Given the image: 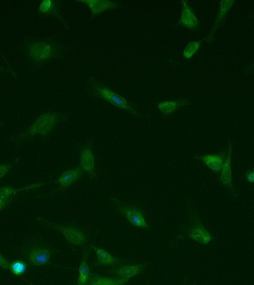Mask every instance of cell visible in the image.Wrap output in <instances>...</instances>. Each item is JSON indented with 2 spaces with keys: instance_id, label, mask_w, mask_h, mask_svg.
<instances>
[{
  "instance_id": "6da1fadb",
  "label": "cell",
  "mask_w": 254,
  "mask_h": 285,
  "mask_svg": "<svg viewBox=\"0 0 254 285\" xmlns=\"http://www.w3.org/2000/svg\"><path fill=\"white\" fill-rule=\"evenodd\" d=\"M86 90L89 95L94 98L105 100L106 102L112 104L117 108L124 109L136 117H143L142 114L135 104L125 99L122 95L105 86L102 82H99L97 79L94 78L89 79V82H87Z\"/></svg>"
},
{
  "instance_id": "7a4b0ae2",
  "label": "cell",
  "mask_w": 254,
  "mask_h": 285,
  "mask_svg": "<svg viewBox=\"0 0 254 285\" xmlns=\"http://www.w3.org/2000/svg\"><path fill=\"white\" fill-rule=\"evenodd\" d=\"M61 119V114H57V113H46V114H41L37 118V121L32 124L31 127L27 131H25L23 137L25 139H30L37 134L43 136V137H47L51 130L60 122Z\"/></svg>"
},
{
  "instance_id": "3957f363",
  "label": "cell",
  "mask_w": 254,
  "mask_h": 285,
  "mask_svg": "<svg viewBox=\"0 0 254 285\" xmlns=\"http://www.w3.org/2000/svg\"><path fill=\"white\" fill-rule=\"evenodd\" d=\"M27 53L34 61L43 62L56 56L57 49L52 43L46 40H38L27 46Z\"/></svg>"
},
{
  "instance_id": "277c9868",
  "label": "cell",
  "mask_w": 254,
  "mask_h": 285,
  "mask_svg": "<svg viewBox=\"0 0 254 285\" xmlns=\"http://www.w3.org/2000/svg\"><path fill=\"white\" fill-rule=\"evenodd\" d=\"M111 200H113L114 201L116 202L118 210L123 214L124 216L126 217L131 224L136 226V227H139V228L150 229V226L147 224L142 213L140 212L137 208L125 205V204L118 201V200L115 199V198H111Z\"/></svg>"
},
{
  "instance_id": "5b68a950",
  "label": "cell",
  "mask_w": 254,
  "mask_h": 285,
  "mask_svg": "<svg viewBox=\"0 0 254 285\" xmlns=\"http://www.w3.org/2000/svg\"><path fill=\"white\" fill-rule=\"evenodd\" d=\"M52 253L53 251L48 247H34L30 250L28 255L30 264L34 266H41L47 264L50 261Z\"/></svg>"
},
{
  "instance_id": "8992f818",
  "label": "cell",
  "mask_w": 254,
  "mask_h": 285,
  "mask_svg": "<svg viewBox=\"0 0 254 285\" xmlns=\"http://www.w3.org/2000/svg\"><path fill=\"white\" fill-rule=\"evenodd\" d=\"M52 225H53L55 229L60 231L69 243L77 246H84L85 243H87L85 234L80 230L70 228V227L67 228L63 226L54 225V224Z\"/></svg>"
},
{
  "instance_id": "52a82bcc",
  "label": "cell",
  "mask_w": 254,
  "mask_h": 285,
  "mask_svg": "<svg viewBox=\"0 0 254 285\" xmlns=\"http://www.w3.org/2000/svg\"><path fill=\"white\" fill-rule=\"evenodd\" d=\"M80 166L83 170L90 175L92 179L96 177L95 169V156L92 152L91 144H87L80 152Z\"/></svg>"
},
{
  "instance_id": "ba28073f",
  "label": "cell",
  "mask_w": 254,
  "mask_h": 285,
  "mask_svg": "<svg viewBox=\"0 0 254 285\" xmlns=\"http://www.w3.org/2000/svg\"><path fill=\"white\" fill-rule=\"evenodd\" d=\"M226 152L217 155H209V156H195V159H200L208 166L209 168L215 171L222 170L226 161Z\"/></svg>"
},
{
  "instance_id": "9c48e42d",
  "label": "cell",
  "mask_w": 254,
  "mask_h": 285,
  "mask_svg": "<svg viewBox=\"0 0 254 285\" xmlns=\"http://www.w3.org/2000/svg\"><path fill=\"white\" fill-rule=\"evenodd\" d=\"M233 146L229 142V149H228L227 156L226 158L223 167H222V173L221 174V182L223 185L231 189L232 192H235L233 182H232L231 172V153Z\"/></svg>"
},
{
  "instance_id": "30bf717a",
  "label": "cell",
  "mask_w": 254,
  "mask_h": 285,
  "mask_svg": "<svg viewBox=\"0 0 254 285\" xmlns=\"http://www.w3.org/2000/svg\"><path fill=\"white\" fill-rule=\"evenodd\" d=\"M182 4H183V11H182L180 21L177 25H181L187 28H196L199 23L193 9L187 5V3L185 1H182Z\"/></svg>"
},
{
  "instance_id": "8fae6325",
  "label": "cell",
  "mask_w": 254,
  "mask_h": 285,
  "mask_svg": "<svg viewBox=\"0 0 254 285\" xmlns=\"http://www.w3.org/2000/svg\"><path fill=\"white\" fill-rule=\"evenodd\" d=\"M83 174L81 167L68 170L60 176V179L57 181V183H60L59 189L70 186L76 181L79 180Z\"/></svg>"
},
{
  "instance_id": "7c38bea8",
  "label": "cell",
  "mask_w": 254,
  "mask_h": 285,
  "mask_svg": "<svg viewBox=\"0 0 254 285\" xmlns=\"http://www.w3.org/2000/svg\"><path fill=\"white\" fill-rule=\"evenodd\" d=\"M129 281V278H108L91 273L86 285H125Z\"/></svg>"
},
{
  "instance_id": "4fadbf2b",
  "label": "cell",
  "mask_w": 254,
  "mask_h": 285,
  "mask_svg": "<svg viewBox=\"0 0 254 285\" xmlns=\"http://www.w3.org/2000/svg\"><path fill=\"white\" fill-rule=\"evenodd\" d=\"M83 4H86L92 9V17L98 15L102 11H106L108 9L115 8L118 7V4L116 3L110 2V1H100V0H86L83 1Z\"/></svg>"
},
{
  "instance_id": "5bb4252c",
  "label": "cell",
  "mask_w": 254,
  "mask_h": 285,
  "mask_svg": "<svg viewBox=\"0 0 254 285\" xmlns=\"http://www.w3.org/2000/svg\"><path fill=\"white\" fill-rule=\"evenodd\" d=\"M189 237L192 239L202 243V244H208L209 242L213 239V237L210 235V233L205 229L204 227L202 225H198L190 230Z\"/></svg>"
},
{
  "instance_id": "9a60e30c",
  "label": "cell",
  "mask_w": 254,
  "mask_h": 285,
  "mask_svg": "<svg viewBox=\"0 0 254 285\" xmlns=\"http://www.w3.org/2000/svg\"><path fill=\"white\" fill-rule=\"evenodd\" d=\"M234 4H235V1H233V0L232 1H222V2H220V11H219V16H218L217 19H216V23H215V26H214L211 32H210V36L208 37H206V38H210L209 40H213L214 33L218 30L221 23L223 21L225 15L230 10Z\"/></svg>"
},
{
  "instance_id": "2e32d148",
  "label": "cell",
  "mask_w": 254,
  "mask_h": 285,
  "mask_svg": "<svg viewBox=\"0 0 254 285\" xmlns=\"http://www.w3.org/2000/svg\"><path fill=\"white\" fill-rule=\"evenodd\" d=\"M38 11L40 14H46V15H55L57 16L62 21L61 16L59 14L58 10H57V2L51 1V0H45L43 1L41 4L39 6ZM65 26L67 27L66 23H64Z\"/></svg>"
},
{
  "instance_id": "e0dca14e",
  "label": "cell",
  "mask_w": 254,
  "mask_h": 285,
  "mask_svg": "<svg viewBox=\"0 0 254 285\" xmlns=\"http://www.w3.org/2000/svg\"><path fill=\"white\" fill-rule=\"evenodd\" d=\"M189 102L187 99L176 100V101H167V102H160L158 108L163 114H170L176 111L180 106L188 105Z\"/></svg>"
},
{
  "instance_id": "ac0fdd59",
  "label": "cell",
  "mask_w": 254,
  "mask_h": 285,
  "mask_svg": "<svg viewBox=\"0 0 254 285\" xmlns=\"http://www.w3.org/2000/svg\"><path fill=\"white\" fill-rule=\"evenodd\" d=\"M91 247L95 250V253L97 254L98 259H99V265L102 266H110V265H114L118 261L116 257L111 255L109 253L107 252L106 250L95 247V246L89 244Z\"/></svg>"
},
{
  "instance_id": "d6986e66",
  "label": "cell",
  "mask_w": 254,
  "mask_h": 285,
  "mask_svg": "<svg viewBox=\"0 0 254 285\" xmlns=\"http://www.w3.org/2000/svg\"><path fill=\"white\" fill-rule=\"evenodd\" d=\"M144 264L132 265V266H123L117 271V274L124 278H131L133 276L139 274L144 270Z\"/></svg>"
},
{
  "instance_id": "ffe728a7",
  "label": "cell",
  "mask_w": 254,
  "mask_h": 285,
  "mask_svg": "<svg viewBox=\"0 0 254 285\" xmlns=\"http://www.w3.org/2000/svg\"><path fill=\"white\" fill-rule=\"evenodd\" d=\"M90 269L88 264V253L85 252L79 270V279L76 285H86L90 276Z\"/></svg>"
},
{
  "instance_id": "44dd1931",
  "label": "cell",
  "mask_w": 254,
  "mask_h": 285,
  "mask_svg": "<svg viewBox=\"0 0 254 285\" xmlns=\"http://www.w3.org/2000/svg\"><path fill=\"white\" fill-rule=\"evenodd\" d=\"M206 40V38L203 39L201 40H198V41H192L186 46L185 49L184 51V56L186 59H190L193 57V55L196 53L198 49H200V46L202 43Z\"/></svg>"
},
{
  "instance_id": "7402d4cb",
  "label": "cell",
  "mask_w": 254,
  "mask_h": 285,
  "mask_svg": "<svg viewBox=\"0 0 254 285\" xmlns=\"http://www.w3.org/2000/svg\"><path fill=\"white\" fill-rule=\"evenodd\" d=\"M10 269L12 271L13 274L16 275V276H21L27 272V265L23 261H14L11 264Z\"/></svg>"
},
{
  "instance_id": "603a6c76",
  "label": "cell",
  "mask_w": 254,
  "mask_h": 285,
  "mask_svg": "<svg viewBox=\"0 0 254 285\" xmlns=\"http://www.w3.org/2000/svg\"><path fill=\"white\" fill-rule=\"evenodd\" d=\"M16 190L9 187H3L0 189V201L8 202V198L15 193Z\"/></svg>"
},
{
  "instance_id": "cb8c5ba5",
  "label": "cell",
  "mask_w": 254,
  "mask_h": 285,
  "mask_svg": "<svg viewBox=\"0 0 254 285\" xmlns=\"http://www.w3.org/2000/svg\"><path fill=\"white\" fill-rule=\"evenodd\" d=\"M11 164L0 165V179L4 178L7 172L11 170Z\"/></svg>"
},
{
  "instance_id": "d4e9b609",
  "label": "cell",
  "mask_w": 254,
  "mask_h": 285,
  "mask_svg": "<svg viewBox=\"0 0 254 285\" xmlns=\"http://www.w3.org/2000/svg\"><path fill=\"white\" fill-rule=\"evenodd\" d=\"M0 267L4 268L6 270H9L11 268V263L7 261L1 254H0Z\"/></svg>"
},
{
  "instance_id": "484cf974",
  "label": "cell",
  "mask_w": 254,
  "mask_h": 285,
  "mask_svg": "<svg viewBox=\"0 0 254 285\" xmlns=\"http://www.w3.org/2000/svg\"><path fill=\"white\" fill-rule=\"evenodd\" d=\"M245 177L249 182L254 184V167L245 173Z\"/></svg>"
},
{
  "instance_id": "4316f807",
  "label": "cell",
  "mask_w": 254,
  "mask_h": 285,
  "mask_svg": "<svg viewBox=\"0 0 254 285\" xmlns=\"http://www.w3.org/2000/svg\"><path fill=\"white\" fill-rule=\"evenodd\" d=\"M0 55H1V56H2L3 59H4V61H5L6 64L7 65V67H8V68H9L10 71H11V74H12L13 75H14V78H17V75H16V74L14 73V71L12 70V69H11V65H10V63H8V61H7V60H6L5 57H4V54H3L2 53H1V51H0Z\"/></svg>"
},
{
  "instance_id": "83f0119b",
  "label": "cell",
  "mask_w": 254,
  "mask_h": 285,
  "mask_svg": "<svg viewBox=\"0 0 254 285\" xmlns=\"http://www.w3.org/2000/svg\"><path fill=\"white\" fill-rule=\"evenodd\" d=\"M7 203L8 202H4V201H0V210L3 209V208H5L7 206Z\"/></svg>"
},
{
  "instance_id": "f1b7e54d",
  "label": "cell",
  "mask_w": 254,
  "mask_h": 285,
  "mask_svg": "<svg viewBox=\"0 0 254 285\" xmlns=\"http://www.w3.org/2000/svg\"><path fill=\"white\" fill-rule=\"evenodd\" d=\"M0 72H4V69L0 67Z\"/></svg>"
},
{
  "instance_id": "f546056e",
  "label": "cell",
  "mask_w": 254,
  "mask_h": 285,
  "mask_svg": "<svg viewBox=\"0 0 254 285\" xmlns=\"http://www.w3.org/2000/svg\"><path fill=\"white\" fill-rule=\"evenodd\" d=\"M252 71H254V66L252 67Z\"/></svg>"
},
{
  "instance_id": "4dcf8cb0",
  "label": "cell",
  "mask_w": 254,
  "mask_h": 285,
  "mask_svg": "<svg viewBox=\"0 0 254 285\" xmlns=\"http://www.w3.org/2000/svg\"><path fill=\"white\" fill-rule=\"evenodd\" d=\"M147 285H149V282H148V284H147Z\"/></svg>"
}]
</instances>
